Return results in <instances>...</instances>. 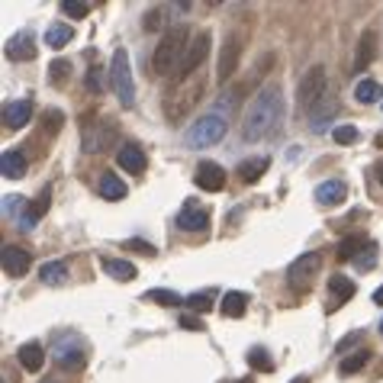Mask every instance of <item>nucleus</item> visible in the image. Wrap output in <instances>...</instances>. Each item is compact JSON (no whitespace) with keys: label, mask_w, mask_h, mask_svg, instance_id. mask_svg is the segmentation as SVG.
<instances>
[{"label":"nucleus","mask_w":383,"mask_h":383,"mask_svg":"<svg viewBox=\"0 0 383 383\" xmlns=\"http://www.w3.org/2000/svg\"><path fill=\"white\" fill-rule=\"evenodd\" d=\"M280 123H284V97H280V87L277 84H268L252 100V107L245 110L242 136L248 142H261V138H268L274 129H280Z\"/></svg>","instance_id":"1"},{"label":"nucleus","mask_w":383,"mask_h":383,"mask_svg":"<svg viewBox=\"0 0 383 383\" xmlns=\"http://www.w3.org/2000/svg\"><path fill=\"white\" fill-rule=\"evenodd\" d=\"M187 46H190V32H187V26H171V30L161 36L158 46H155V55H152L155 74L164 77V74H171V71H181Z\"/></svg>","instance_id":"2"},{"label":"nucleus","mask_w":383,"mask_h":383,"mask_svg":"<svg viewBox=\"0 0 383 383\" xmlns=\"http://www.w3.org/2000/svg\"><path fill=\"white\" fill-rule=\"evenodd\" d=\"M200 93H203V77H187L184 84L174 87V91L164 97V116H168L171 123L184 119V116L190 113L193 107H197Z\"/></svg>","instance_id":"3"},{"label":"nucleus","mask_w":383,"mask_h":383,"mask_svg":"<svg viewBox=\"0 0 383 383\" xmlns=\"http://www.w3.org/2000/svg\"><path fill=\"white\" fill-rule=\"evenodd\" d=\"M110 84L116 91V100L123 103V110H129L136 103V81H132V68H129V52L126 48H116L113 62H110Z\"/></svg>","instance_id":"4"},{"label":"nucleus","mask_w":383,"mask_h":383,"mask_svg":"<svg viewBox=\"0 0 383 383\" xmlns=\"http://www.w3.org/2000/svg\"><path fill=\"white\" fill-rule=\"evenodd\" d=\"M223 136H226V119L209 113V116H200L197 123H190V129L184 132V145L187 148H207V145H216Z\"/></svg>","instance_id":"5"},{"label":"nucleus","mask_w":383,"mask_h":383,"mask_svg":"<svg viewBox=\"0 0 383 383\" xmlns=\"http://www.w3.org/2000/svg\"><path fill=\"white\" fill-rule=\"evenodd\" d=\"M322 100H325V68L313 65L297 87V103L299 110H316V103H322Z\"/></svg>","instance_id":"6"},{"label":"nucleus","mask_w":383,"mask_h":383,"mask_svg":"<svg viewBox=\"0 0 383 383\" xmlns=\"http://www.w3.org/2000/svg\"><path fill=\"white\" fill-rule=\"evenodd\" d=\"M322 268V254L319 252H303L290 268H287V280H290L293 290H309Z\"/></svg>","instance_id":"7"},{"label":"nucleus","mask_w":383,"mask_h":383,"mask_svg":"<svg viewBox=\"0 0 383 383\" xmlns=\"http://www.w3.org/2000/svg\"><path fill=\"white\" fill-rule=\"evenodd\" d=\"M207 55H209V32H197V36L190 39V46H187V55H184V62H181V71L177 74L184 77H193L197 74V68H203V62H207Z\"/></svg>","instance_id":"8"},{"label":"nucleus","mask_w":383,"mask_h":383,"mask_svg":"<svg viewBox=\"0 0 383 383\" xmlns=\"http://www.w3.org/2000/svg\"><path fill=\"white\" fill-rule=\"evenodd\" d=\"M81 132H84V152H107V148L116 145V123L113 119H100L97 129H91V126H81Z\"/></svg>","instance_id":"9"},{"label":"nucleus","mask_w":383,"mask_h":383,"mask_svg":"<svg viewBox=\"0 0 383 383\" xmlns=\"http://www.w3.org/2000/svg\"><path fill=\"white\" fill-rule=\"evenodd\" d=\"M193 181H197L200 190L207 193H219L226 187V171L216 164V161H200L197 164V174H193Z\"/></svg>","instance_id":"10"},{"label":"nucleus","mask_w":383,"mask_h":383,"mask_svg":"<svg viewBox=\"0 0 383 383\" xmlns=\"http://www.w3.org/2000/svg\"><path fill=\"white\" fill-rule=\"evenodd\" d=\"M0 261H4V274L7 277H23L26 271H30V264H32V254L26 252V248H20V245H4Z\"/></svg>","instance_id":"11"},{"label":"nucleus","mask_w":383,"mask_h":383,"mask_svg":"<svg viewBox=\"0 0 383 383\" xmlns=\"http://www.w3.org/2000/svg\"><path fill=\"white\" fill-rule=\"evenodd\" d=\"M351 297H354V280H351V277L332 274L329 277V303H325V309L335 313V309H342V303H348Z\"/></svg>","instance_id":"12"},{"label":"nucleus","mask_w":383,"mask_h":383,"mask_svg":"<svg viewBox=\"0 0 383 383\" xmlns=\"http://www.w3.org/2000/svg\"><path fill=\"white\" fill-rule=\"evenodd\" d=\"M177 229L181 232H207V226H209V216H207V209H200V207H193V203H187L181 213H177Z\"/></svg>","instance_id":"13"},{"label":"nucleus","mask_w":383,"mask_h":383,"mask_svg":"<svg viewBox=\"0 0 383 383\" xmlns=\"http://www.w3.org/2000/svg\"><path fill=\"white\" fill-rule=\"evenodd\" d=\"M39 55V48H36V39L30 36V32H20V36H13L7 42V58L10 62H32Z\"/></svg>","instance_id":"14"},{"label":"nucleus","mask_w":383,"mask_h":383,"mask_svg":"<svg viewBox=\"0 0 383 383\" xmlns=\"http://www.w3.org/2000/svg\"><path fill=\"white\" fill-rule=\"evenodd\" d=\"M116 164H119L126 174H142V171H145V152H142L136 142H126V145L116 152Z\"/></svg>","instance_id":"15"},{"label":"nucleus","mask_w":383,"mask_h":383,"mask_svg":"<svg viewBox=\"0 0 383 383\" xmlns=\"http://www.w3.org/2000/svg\"><path fill=\"white\" fill-rule=\"evenodd\" d=\"M84 348L81 345H71L68 338L65 342H58V348H55V364L58 368H65V370H81L84 368Z\"/></svg>","instance_id":"16"},{"label":"nucleus","mask_w":383,"mask_h":383,"mask_svg":"<svg viewBox=\"0 0 383 383\" xmlns=\"http://www.w3.org/2000/svg\"><path fill=\"white\" fill-rule=\"evenodd\" d=\"M32 119V100H13V103H7L4 107V126L7 129H23L26 123Z\"/></svg>","instance_id":"17"},{"label":"nucleus","mask_w":383,"mask_h":383,"mask_svg":"<svg viewBox=\"0 0 383 383\" xmlns=\"http://www.w3.org/2000/svg\"><path fill=\"white\" fill-rule=\"evenodd\" d=\"M46 209H48V190H42V193H39V197L30 203V207L20 209V216H16V226H20V229H26V232L36 229V223L42 219V216H46Z\"/></svg>","instance_id":"18"},{"label":"nucleus","mask_w":383,"mask_h":383,"mask_svg":"<svg viewBox=\"0 0 383 383\" xmlns=\"http://www.w3.org/2000/svg\"><path fill=\"white\" fill-rule=\"evenodd\" d=\"M377 58V32L374 30H364V36H361L358 42V55H354V74H361V71H368L370 62Z\"/></svg>","instance_id":"19"},{"label":"nucleus","mask_w":383,"mask_h":383,"mask_svg":"<svg viewBox=\"0 0 383 383\" xmlns=\"http://www.w3.org/2000/svg\"><path fill=\"white\" fill-rule=\"evenodd\" d=\"M345 200H348L345 181H322V184L316 187V203H322V207H338V203H345Z\"/></svg>","instance_id":"20"},{"label":"nucleus","mask_w":383,"mask_h":383,"mask_svg":"<svg viewBox=\"0 0 383 383\" xmlns=\"http://www.w3.org/2000/svg\"><path fill=\"white\" fill-rule=\"evenodd\" d=\"M238 55H242V39L238 36H232L229 42H226V48H223V55H219V81H229L232 74H235V68H238Z\"/></svg>","instance_id":"21"},{"label":"nucleus","mask_w":383,"mask_h":383,"mask_svg":"<svg viewBox=\"0 0 383 383\" xmlns=\"http://www.w3.org/2000/svg\"><path fill=\"white\" fill-rule=\"evenodd\" d=\"M0 174L7 177V181H20L26 174V155L16 152V148H7V152L0 155Z\"/></svg>","instance_id":"22"},{"label":"nucleus","mask_w":383,"mask_h":383,"mask_svg":"<svg viewBox=\"0 0 383 383\" xmlns=\"http://www.w3.org/2000/svg\"><path fill=\"white\" fill-rule=\"evenodd\" d=\"M16 358H20V364H23L30 374L42 370V364H46V351H42V345H39V342H26V345L16 351Z\"/></svg>","instance_id":"23"},{"label":"nucleus","mask_w":383,"mask_h":383,"mask_svg":"<svg viewBox=\"0 0 383 383\" xmlns=\"http://www.w3.org/2000/svg\"><path fill=\"white\" fill-rule=\"evenodd\" d=\"M248 309V297L245 293H238V290H229L223 297V303H219V313L226 316V319H242Z\"/></svg>","instance_id":"24"},{"label":"nucleus","mask_w":383,"mask_h":383,"mask_svg":"<svg viewBox=\"0 0 383 383\" xmlns=\"http://www.w3.org/2000/svg\"><path fill=\"white\" fill-rule=\"evenodd\" d=\"M103 271H107L113 280H123V284L136 280V264H132V261H123V258H103Z\"/></svg>","instance_id":"25"},{"label":"nucleus","mask_w":383,"mask_h":383,"mask_svg":"<svg viewBox=\"0 0 383 383\" xmlns=\"http://www.w3.org/2000/svg\"><path fill=\"white\" fill-rule=\"evenodd\" d=\"M39 277H42V284L58 287V284H65V277H68V264H65V261H46V264L39 268Z\"/></svg>","instance_id":"26"},{"label":"nucleus","mask_w":383,"mask_h":383,"mask_svg":"<svg viewBox=\"0 0 383 383\" xmlns=\"http://www.w3.org/2000/svg\"><path fill=\"white\" fill-rule=\"evenodd\" d=\"M74 39V30H71L68 23H52L46 30V46L48 48H65Z\"/></svg>","instance_id":"27"},{"label":"nucleus","mask_w":383,"mask_h":383,"mask_svg":"<svg viewBox=\"0 0 383 383\" xmlns=\"http://www.w3.org/2000/svg\"><path fill=\"white\" fill-rule=\"evenodd\" d=\"M126 193H129V190H126V184L116 174H103V177H100V197H103V200H123Z\"/></svg>","instance_id":"28"},{"label":"nucleus","mask_w":383,"mask_h":383,"mask_svg":"<svg viewBox=\"0 0 383 383\" xmlns=\"http://www.w3.org/2000/svg\"><path fill=\"white\" fill-rule=\"evenodd\" d=\"M268 164H271L268 158H252V161H242V164H238V177H242L245 184H254V181H258V177L264 174V171H268Z\"/></svg>","instance_id":"29"},{"label":"nucleus","mask_w":383,"mask_h":383,"mask_svg":"<svg viewBox=\"0 0 383 383\" xmlns=\"http://www.w3.org/2000/svg\"><path fill=\"white\" fill-rule=\"evenodd\" d=\"M335 110H338V103L335 100H322V107L319 110H309V129L313 132H322L325 129V119H332V116H335Z\"/></svg>","instance_id":"30"},{"label":"nucleus","mask_w":383,"mask_h":383,"mask_svg":"<svg viewBox=\"0 0 383 383\" xmlns=\"http://www.w3.org/2000/svg\"><path fill=\"white\" fill-rule=\"evenodd\" d=\"M368 361H370V351H368V348H361V351L348 354V358L342 361V368H338V374H342V377H351V374H358V370L364 368Z\"/></svg>","instance_id":"31"},{"label":"nucleus","mask_w":383,"mask_h":383,"mask_svg":"<svg viewBox=\"0 0 383 383\" xmlns=\"http://www.w3.org/2000/svg\"><path fill=\"white\" fill-rule=\"evenodd\" d=\"M142 299H145V303H158V306H181V303H184L181 293H174V290H145Z\"/></svg>","instance_id":"32"},{"label":"nucleus","mask_w":383,"mask_h":383,"mask_svg":"<svg viewBox=\"0 0 383 383\" xmlns=\"http://www.w3.org/2000/svg\"><path fill=\"white\" fill-rule=\"evenodd\" d=\"M84 87L91 93H103V87H107V71L100 68V65H91V68H87V74H84Z\"/></svg>","instance_id":"33"},{"label":"nucleus","mask_w":383,"mask_h":383,"mask_svg":"<svg viewBox=\"0 0 383 383\" xmlns=\"http://www.w3.org/2000/svg\"><path fill=\"white\" fill-rule=\"evenodd\" d=\"M368 245H370V238H345V242L338 245V258H342V261H354Z\"/></svg>","instance_id":"34"},{"label":"nucleus","mask_w":383,"mask_h":383,"mask_svg":"<svg viewBox=\"0 0 383 383\" xmlns=\"http://www.w3.org/2000/svg\"><path fill=\"white\" fill-rule=\"evenodd\" d=\"M248 368L261 370V374H271V370H274V358H271L264 348H252V351H248Z\"/></svg>","instance_id":"35"},{"label":"nucleus","mask_w":383,"mask_h":383,"mask_svg":"<svg viewBox=\"0 0 383 383\" xmlns=\"http://www.w3.org/2000/svg\"><path fill=\"white\" fill-rule=\"evenodd\" d=\"M354 97H358L361 103H377V100H380V84L370 81V77H364V81L354 87Z\"/></svg>","instance_id":"36"},{"label":"nucleus","mask_w":383,"mask_h":383,"mask_svg":"<svg viewBox=\"0 0 383 383\" xmlns=\"http://www.w3.org/2000/svg\"><path fill=\"white\" fill-rule=\"evenodd\" d=\"M184 303L193 309V313H207V309L213 306V293H209V290H203V293H190V297H187Z\"/></svg>","instance_id":"37"},{"label":"nucleus","mask_w":383,"mask_h":383,"mask_svg":"<svg viewBox=\"0 0 383 383\" xmlns=\"http://www.w3.org/2000/svg\"><path fill=\"white\" fill-rule=\"evenodd\" d=\"M377 254H380V252H377V245L370 242V245L364 248V252L358 254V258H354V271H370V268L377 264Z\"/></svg>","instance_id":"38"},{"label":"nucleus","mask_w":383,"mask_h":383,"mask_svg":"<svg viewBox=\"0 0 383 383\" xmlns=\"http://www.w3.org/2000/svg\"><path fill=\"white\" fill-rule=\"evenodd\" d=\"M62 10L71 16V20H84V16L91 13V4H87V0H65Z\"/></svg>","instance_id":"39"},{"label":"nucleus","mask_w":383,"mask_h":383,"mask_svg":"<svg viewBox=\"0 0 383 383\" xmlns=\"http://www.w3.org/2000/svg\"><path fill=\"white\" fill-rule=\"evenodd\" d=\"M332 138H335L338 145H351V142H358V129H354V126H335V129H332Z\"/></svg>","instance_id":"40"},{"label":"nucleus","mask_w":383,"mask_h":383,"mask_svg":"<svg viewBox=\"0 0 383 383\" xmlns=\"http://www.w3.org/2000/svg\"><path fill=\"white\" fill-rule=\"evenodd\" d=\"M161 23H164V7H155V10H148L145 13V30L148 32H155V30H161Z\"/></svg>","instance_id":"41"},{"label":"nucleus","mask_w":383,"mask_h":383,"mask_svg":"<svg viewBox=\"0 0 383 383\" xmlns=\"http://www.w3.org/2000/svg\"><path fill=\"white\" fill-rule=\"evenodd\" d=\"M126 248H132V252H138V254H148V258L155 254V245H152V242H142V238H129Z\"/></svg>","instance_id":"42"},{"label":"nucleus","mask_w":383,"mask_h":383,"mask_svg":"<svg viewBox=\"0 0 383 383\" xmlns=\"http://www.w3.org/2000/svg\"><path fill=\"white\" fill-rule=\"evenodd\" d=\"M48 71H52V81H55V84H62V81H65V74H68V71H71V65L58 58V62H52V68H48Z\"/></svg>","instance_id":"43"},{"label":"nucleus","mask_w":383,"mask_h":383,"mask_svg":"<svg viewBox=\"0 0 383 383\" xmlns=\"http://www.w3.org/2000/svg\"><path fill=\"white\" fill-rule=\"evenodd\" d=\"M181 325H184L187 332H203V329H207V325H203V319H197V316H184V319H181Z\"/></svg>","instance_id":"44"},{"label":"nucleus","mask_w":383,"mask_h":383,"mask_svg":"<svg viewBox=\"0 0 383 383\" xmlns=\"http://www.w3.org/2000/svg\"><path fill=\"white\" fill-rule=\"evenodd\" d=\"M354 342H361V332H351V335H345L342 342H338V354H345L348 348L354 345Z\"/></svg>","instance_id":"45"},{"label":"nucleus","mask_w":383,"mask_h":383,"mask_svg":"<svg viewBox=\"0 0 383 383\" xmlns=\"http://www.w3.org/2000/svg\"><path fill=\"white\" fill-rule=\"evenodd\" d=\"M374 174H377V181H380V187H383V161H380V164H377V168H374Z\"/></svg>","instance_id":"46"},{"label":"nucleus","mask_w":383,"mask_h":383,"mask_svg":"<svg viewBox=\"0 0 383 383\" xmlns=\"http://www.w3.org/2000/svg\"><path fill=\"white\" fill-rule=\"evenodd\" d=\"M374 303H377V306L383 303V287H380V290H374Z\"/></svg>","instance_id":"47"},{"label":"nucleus","mask_w":383,"mask_h":383,"mask_svg":"<svg viewBox=\"0 0 383 383\" xmlns=\"http://www.w3.org/2000/svg\"><path fill=\"white\" fill-rule=\"evenodd\" d=\"M290 383H309V377H293Z\"/></svg>","instance_id":"48"},{"label":"nucleus","mask_w":383,"mask_h":383,"mask_svg":"<svg viewBox=\"0 0 383 383\" xmlns=\"http://www.w3.org/2000/svg\"><path fill=\"white\" fill-rule=\"evenodd\" d=\"M242 383H252V380H242Z\"/></svg>","instance_id":"49"},{"label":"nucleus","mask_w":383,"mask_h":383,"mask_svg":"<svg viewBox=\"0 0 383 383\" xmlns=\"http://www.w3.org/2000/svg\"><path fill=\"white\" fill-rule=\"evenodd\" d=\"M380 332H383V322H380Z\"/></svg>","instance_id":"50"}]
</instances>
